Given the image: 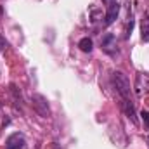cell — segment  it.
<instances>
[{
  "instance_id": "7",
  "label": "cell",
  "mask_w": 149,
  "mask_h": 149,
  "mask_svg": "<svg viewBox=\"0 0 149 149\" xmlns=\"http://www.w3.org/2000/svg\"><path fill=\"white\" fill-rule=\"evenodd\" d=\"M141 38H142V42H149V12L148 14H144V17H142V23H141Z\"/></svg>"
},
{
  "instance_id": "6",
  "label": "cell",
  "mask_w": 149,
  "mask_h": 149,
  "mask_svg": "<svg viewBox=\"0 0 149 149\" xmlns=\"http://www.w3.org/2000/svg\"><path fill=\"white\" fill-rule=\"evenodd\" d=\"M24 148V135L23 134H12L5 141V149H21Z\"/></svg>"
},
{
  "instance_id": "2",
  "label": "cell",
  "mask_w": 149,
  "mask_h": 149,
  "mask_svg": "<svg viewBox=\"0 0 149 149\" xmlns=\"http://www.w3.org/2000/svg\"><path fill=\"white\" fill-rule=\"evenodd\" d=\"M101 47H102V50L108 54V56H111V57H116L118 56V45H116V37L113 35V33H106L102 40H101Z\"/></svg>"
},
{
  "instance_id": "12",
  "label": "cell",
  "mask_w": 149,
  "mask_h": 149,
  "mask_svg": "<svg viewBox=\"0 0 149 149\" xmlns=\"http://www.w3.org/2000/svg\"><path fill=\"white\" fill-rule=\"evenodd\" d=\"M106 2H113V0H106Z\"/></svg>"
},
{
  "instance_id": "3",
  "label": "cell",
  "mask_w": 149,
  "mask_h": 149,
  "mask_svg": "<svg viewBox=\"0 0 149 149\" xmlns=\"http://www.w3.org/2000/svg\"><path fill=\"white\" fill-rule=\"evenodd\" d=\"M135 94L137 95H142V94H149V73H144V71H139L137 76H135Z\"/></svg>"
},
{
  "instance_id": "5",
  "label": "cell",
  "mask_w": 149,
  "mask_h": 149,
  "mask_svg": "<svg viewBox=\"0 0 149 149\" xmlns=\"http://www.w3.org/2000/svg\"><path fill=\"white\" fill-rule=\"evenodd\" d=\"M118 14H120V3H118L116 0H113V2H109V3H108L106 16H104V21H102V24H104V26H109V24H113V23L116 21Z\"/></svg>"
},
{
  "instance_id": "10",
  "label": "cell",
  "mask_w": 149,
  "mask_h": 149,
  "mask_svg": "<svg viewBox=\"0 0 149 149\" xmlns=\"http://www.w3.org/2000/svg\"><path fill=\"white\" fill-rule=\"evenodd\" d=\"M141 116H142V120H144V125L149 127V111H142L141 113Z\"/></svg>"
},
{
  "instance_id": "8",
  "label": "cell",
  "mask_w": 149,
  "mask_h": 149,
  "mask_svg": "<svg viewBox=\"0 0 149 149\" xmlns=\"http://www.w3.org/2000/svg\"><path fill=\"white\" fill-rule=\"evenodd\" d=\"M78 47L83 50V52H92V49H94V43H92V40L88 37L81 38L80 42H78Z\"/></svg>"
},
{
  "instance_id": "4",
  "label": "cell",
  "mask_w": 149,
  "mask_h": 149,
  "mask_svg": "<svg viewBox=\"0 0 149 149\" xmlns=\"http://www.w3.org/2000/svg\"><path fill=\"white\" fill-rule=\"evenodd\" d=\"M31 104H33V109L40 114V116H49V104H47V101H45V97L43 95H40V94H33L31 95Z\"/></svg>"
},
{
  "instance_id": "9",
  "label": "cell",
  "mask_w": 149,
  "mask_h": 149,
  "mask_svg": "<svg viewBox=\"0 0 149 149\" xmlns=\"http://www.w3.org/2000/svg\"><path fill=\"white\" fill-rule=\"evenodd\" d=\"M5 49H7V40L3 38V35H2V33H0V52H3Z\"/></svg>"
},
{
  "instance_id": "1",
  "label": "cell",
  "mask_w": 149,
  "mask_h": 149,
  "mask_svg": "<svg viewBox=\"0 0 149 149\" xmlns=\"http://www.w3.org/2000/svg\"><path fill=\"white\" fill-rule=\"evenodd\" d=\"M113 87L116 88V94L120 95V101H134L132 99V87L127 78V74L121 71H113L111 74Z\"/></svg>"
},
{
  "instance_id": "11",
  "label": "cell",
  "mask_w": 149,
  "mask_h": 149,
  "mask_svg": "<svg viewBox=\"0 0 149 149\" xmlns=\"http://www.w3.org/2000/svg\"><path fill=\"white\" fill-rule=\"evenodd\" d=\"M148 146H149V137H148Z\"/></svg>"
}]
</instances>
